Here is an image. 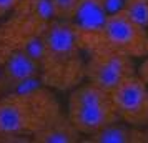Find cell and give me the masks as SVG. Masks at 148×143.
Returning a JSON list of instances; mask_svg holds the SVG:
<instances>
[{"label": "cell", "instance_id": "cell-1", "mask_svg": "<svg viewBox=\"0 0 148 143\" xmlns=\"http://www.w3.org/2000/svg\"><path fill=\"white\" fill-rule=\"evenodd\" d=\"M40 80L48 88L70 92L85 80V52L73 22L52 20L43 37Z\"/></svg>", "mask_w": 148, "mask_h": 143}, {"label": "cell", "instance_id": "cell-2", "mask_svg": "<svg viewBox=\"0 0 148 143\" xmlns=\"http://www.w3.org/2000/svg\"><path fill=\"white\" fill-rule=\"evenodd\" d=\"M60 102L48 88H34L0 98V136H34L58 118Z\"/></svg>", "mask_w": 148, "mask_h": 143}, {"label": "cell", "instance_id": "cell-3", "mask_svg": "<svg viewBox=\"0 0 148 143\" xmlns=\"http://www.w3.org/2000/svg\"><path fill=\"white\" fill-rule=\"evenodd\" d=\"M77 32L83 52L90 47H103L135 60L148 55L147 30L130 20L121 10L107 14L98 30H82L77 27Z\"/></svg>", "mask_w": 148, "mask_h": 143}, {"label": "cell", "instance_id": "cell-4", "mask_svg": "<svg viewBox=\"0 0 148 143\" xmlns=\"http://www.w3.org/2000/svg\"><path fill=\"white\" fill-rule=\"evenodd\" d=\"M67 116L82 136H88L118 120L112 95L83 80L70 90Z\"/></svg>", "mask_w": 148, "mask_h": 143}, {"label": "cell", "instance_id": "cell-5", "mask_svg": "<svg viewBox=\"0 0 148 143\" xmlns=\"http://www.w3.org/2000/svg\"><path fill=\"white\" fill-rule=\"evenodd\" d=\"M12 17L0 25V67L15 53H27L38 62L48 23L38 15L15 7Z\"/></svg>", "mask_w": 148, "mask_h": 143}, {"label": "cell", "instance_id": "cell-6", "mask_svg": "<svg viewBox=\"0 0 148 143\" xmlns=\"http://www.w3.org/2000/svg\"><path fill=\"white\" fill-rule=\"evenodd\" d=\"M135 73V58L128 55L103 47H90L85 50V80L108 93Z\"/></svg>", "mask_w": 148, "mask_h": 143}, {"label": "cell", "instance_id": "cell-7", "mask_svg": "<svg viewBox=\"0 0 148 143\" xmlns=\"http://www.w3.org/2000/svg\"><path fill=\"white\" fill-rule=\"evenodd\" d=\"M110 95L118 120L138 128L148 125V85L136 73L123 80Z\"/></svg>", "mask_w": 148, "mask_h": 143}, {"label": "cell", "instance_id": "cell-8", "mask_svg": "<svg viewBox=\"0 0 148 143\" xmlns=\"http://www.w3.org/2000/svg\"><path fill=\"white\" fill-rule=\"evenodd\" d=\"M87 143H143V130L115 120L85 138Z\"/></svg>", "mask_w": 148, "mask_h": 143}, {"label": "cell", "instance_id": "cell-9", "mask_svg": "<svg viewBox=\"0 0 148 143\" xmlns=\"http://www.w3.org/2000/svg\"><path fill=\"white\" fill-rule=\"evenodd\" d=\"M35 143H78L82 140L80 131L75 128L65 113L50 122L37 135L32 136Z\"/></svg>", "mask_w": 148, "mask_h": 143}, {"label": "cell", "instance_id": "cell-10", "mask_svg": "<svg viewBox=\"0 0 148 143\" xmlns=\"http://www.w3.org/2000/svg\"><path fill=\"white\" fill-rule=\"evenodd\" d=\"M130 20L147 30L148 27V0H123L120 8Z\"/></svg>", "mask_w": 148, "mask_h": 143}, {"label": "cell", "instance_id": "cell-11", "mask_svg": "<svg viewBox=\"0 0 148 143\" xmlns=\"http://www.w3.org/2000/svg\"><path fill=\"white\" fill-rule=\"evenodd\" d=\"M82 5V0H50L53 20L72 22Z\"/></svg>", "mask_w": 148, "mask_h": 143}, {"label": "cell", "instance_id": "cell-12", "mask_svg": "<svg viewBox=\"0 0 148 143\" xmlns=\"http://www.w3.org/2000/svg\"><path fill=\"white\" fill-rule=\"evenodd\" d=\"M136 75L148 85V55L140 58V63L136 65Z\"/></svg>", "mask_w": 148, "mask_h": 143}, {"label": "cell", "instance_id": "cell-13", "mask_svg": "<svg viewBox=\"0 0 148 143\" xmlns=\"http://www.w3.org/2000/svg\"><path fill=\"white\" fill-rule=\"evenodd\" d=\"M17 3H18V0H0V15L12 12L17 7Z\"/></svg>", "mask_w": 148, "mask_h": 143}, {"label": "cell", "instance_id": "cell-14", "mask_svg": "<svg viewBox=\"0 0 148 143\" xmlns=\"http://www.w3.org/2000/svg\"><path fill=\"white\" fill-rule=\"evenodd\" d=\"M143 143H148V125L147 127H143Z\"/></svg>", "mask_w": 148, "mask_h": 143}, {"label": "cell", "instance_id": "cell-15", "mask_svg": "<svg viewBox=\"0 0 148 143\" xmlns=\"http://www.w3.org/2000/svg\"><path fill=\"white\" fill-rule=\"evenodd\" d=\"M88 2H95V3H101V5L105 7V2H107V0H88Z\"/></svg>", "mask_w": 148, "mask_h": 143}, {"label": "cell", "instance_id": "cell-16", "mask_svg": "<svg viewBox=\"0 0 148 143\" xmlns=\"http://www.w3.org/2000/svg\"><path fill=\"white\" fill-rule=\"evenodd\" d=\"M147 43H148V27H147Z\"/></svg>", "mask_w": 148, "mask_h": 143}]
</instances>
